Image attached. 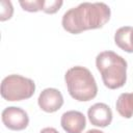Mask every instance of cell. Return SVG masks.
Masks as SVG:
<instances>
[{"label": "cell", "mask_w": 133, "mask_h": 133, "mask_svg": "<svg viewBox=\"0 0 133 133\" xmlns=\"http://www.w3.org/2000/svg\"><path fill=\"white\" fill-rule=\"evenodd\" d=\"M111 10L103 2H83L70 8L62 16L61 24L64 30L79 34L85 30L102 28L110 19Z\"/></svg>", "instance_id": "cell-1"}, {"label": "cell", "mask_w": 133, "mask_h": 133, "mask_svg": "<svg viewBox=\"0 0 133 133\" xmlns=\"http://www.w3.org/2000/svg\"><path fill=\"white\" fill-rule=\"evenodd\" d=\"M96 66L109 89L121 88L127 81V61L113 51H103L96 57Z\"/></svg>", "instance_id": "cell-2"}, {"label": "cell", "mask_w": 133, "mask_h": 133, "mask_svg": "<svg viewBox=\"0 0 133 133\" xmlns=\"http://www.w3.org/2000/svg\"><path fill=\"white\" fill-rule=\"evenodd\" d=\"M64 81L70 96L79 102L90 101L98 94L95 77L84 66L76 65L69 69L64 75Z\"/></svg>", "instance_id": "cell-3"}, {"label": "cell", "mask_w": 133, "mask_h": 133, "mask_svg": "<svg viewBox=\"0 0 133 133\" xmlns=\"http://www.w3.org/2000/svg\"><path fill=\"white\" fill-rule=\"evenodd\" d=\"M35 91L33 80L21 75H8L1 82V96L6 101H22L29 99Z\"/></svg>", "instance_id": "cell-4"}, {"label": "cell", "mask_w": 133, "mask_h": 133, "mask_svg": "<svg viewBox=\"0 0 133 133\" xmlns=\"http://www.w3.org/2000/svg\"><path fill=\"white\" fill-rule=\"evenodd\" d=\"M1 118L5 127L14 131L24 130L29 124V116L27 112L16 106L6 107L1 113Z\"/></svg>", "instance_id": "cell-5"}, {"label": "cell", "mask_w": 133, "mask_h": 133, "mask_svg": "<svg viewBox=\"0 0 133 133\" xmlns=\"http://www.w3.org/2000/svg\"><path fill=\"white\" fill-rule=\"evenodd\" d=\"M37 104L43 111L52 113L61 108L63 105V97L56 88H45L38 96Z\"/></svg>", "instance_id": "cell-6"}, {"label": "cell", "mask_w": 133, "mask_h": 133, "mask_svg": "<svg viewBox=\"0 0 133 133\" xmlns=\"http://www.w3.org/2000/svg\"><path fill=\"white\" fill-rule=\"evenodd\" d=\"M87 116L91 125L105 128L112 122V111L105 103H96L88 108Z\"/></svg>", "instance_id": "cell-7"}, {"label": "cell", "mask_w": 133, "mask_h": 133, "mask_svg": "<svg viewBox=\"0 0 133 133\" xmlns=\"http://www.w3.org/2000/svg\"><path fill=\"white\" fill-rule=\"evenodd\" d=\"M60 125L66 133H81L86 126V119L82 112L70 110L61 115Z\"/></svg>", "instance_id": "cell-8"}, {"label": "cell", "mask_w": 133, "mask_h": 133, "mask_svg": "<svg viewBox=\"0 0 133 133\" xmlns=\"http://www.w3.org/2000/svg\"><path fill=\"white\" fill-rule=\"evenodd\" d=\"M114 43L122 50L133 53V27L124 26L118 28L114 34Z\"/></svg>", "instance_id": "cell-9"}, {"label": "cell", "mask_w": 133, "mask_h": 133, "mask_svg": "<svg viewBox=\"0 0 133 133\" xmlns=\"http://www.w3.org/2000/svg\"><path fill=\"white\" fill-rule=\"evenodd\" d=\"M116 111L125 118H131L133 116V94L124 92L121 94L115 103Z\"/></svg>", "instance_id": "cell-10"}, {"label": "cell", "mask_w": 133, "mask_h": 133, "mask_svg": "<svg viewBox=\"0 0 133 133\" xmlns=\"http://www.w3.org/2000/svg\"><path fill=\"white\" fill-rule=\"evenodd\" d=\"M62 4L61 0H43L42 10L46 14H55L60 9Z\"/></svg>", "instance_id": "cell-11"}, {"label": "cell", "mask_w": 133, "mask_h": 133, "mask_svg": "<svg viewBox=\"0 0 133 133\" xmlns=\"http://www.w3.org/2000/svg\"><path fill=\"white\" fill-rule=\"evenodd\" d=\"M19 3L24 10L29 11V12H36L38 10H42L43 0H30V1L21 0V1H19Z\"/></svg>", "instance_id": "cell-12"}, {"label": "cell", "mask_w": 133, "mask_h": 133, "mask_svg": "<svg viewBox=\"0 0 133 133\" xmlns=\"http://www.w3.org/2000/svg\"><path fill=\"white\" fill-rule=\"evenodd\" d=\"M12 14H14V8H12L11 2L2 0L1 1V10H0V20L6 21V20L10 19Z\"/></svg>", "instance_id": "cell-13"}, {"label": "cell", "mask_w": 133, "mask_h": 133, "mask_svg": "<svg viewBox=\"0 0 133 133\" xmlns=\"http://www.w3.org/2000/svg\"><path fill=\"white\" fill-rule=\"evenodd\" d=\"M39 133H59L55 128H52V127H47V128H44Z\"/></svg>", "instance_id": "cell-14"}, {"label": "cell", "mask_w": 133, "mask_h": 133, "mask_svg": "<svg viewBox=\"0 0 133 133\" xmlns=\"http://www.w3.org/2000/svg\"><path fill=\"white\" fill-rule=\"evenodd\" d=\"M86 133H104V132L101 131V130H98V129H90V130H88Z\"/></svg>", "instance_id": "cell-15"}]
</instances>
